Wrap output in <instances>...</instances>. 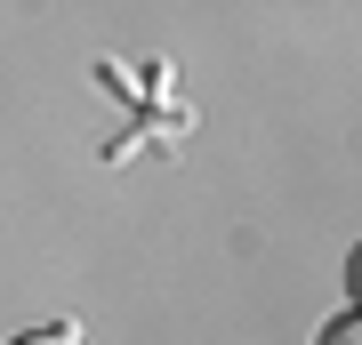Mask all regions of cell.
I'll list each match as a JSON object with an SVG mask.
<instances>
[{
  "instance_id": "2",
  "label": "cell",
  "mask_w": 362,
  "mask_h": 345,
  "mask_svg": "<svg viewBox=\"0 0 362 345\" xmlns=\"http://www.w3.org/2000/svg\"><path fill=\"white\" fill-rule=\"evenodd\" d=\"M8 345H81V329H65V321H49V329H16Z\"/></svg>"
},
{
  "instance_id": "1",
  "label": "cell",
  "mask_w": 362,
  "mask_h": 345,
  "mask_svg": "<svg viewBox=\"0 0 362 345\" xmlns=\"http://www.w3.org/2000/svg\"><path fill=\"white\" fill-rule=\"evenodd\" d=\"M314 345H362V313H354V305H346V313H330Z\"/></svg>"
}]
</instances>
